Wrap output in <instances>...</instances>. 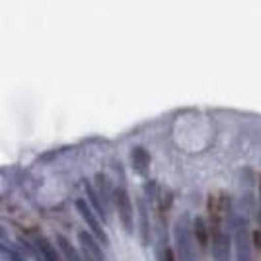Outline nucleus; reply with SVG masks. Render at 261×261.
I'll return each mask as SVG.
<instances>
[{
    "mask_svg": "<svg viewBox=\"0 0 261 261\" xmlns=\"http://www.w3.org/2000/svg\"><path fill=\"white\" fill-rule=\"evenodd\" d=\"M174 238H175V251L179 255V261H201L199 251H197V240L191 226V218L187 213L175 220L174 226Z\"/></svg>",
    "mask_w": 261,
    "mask_h": 261,
    "instance_id": "nucleus-1",
    "label": "nucleus"
},
{
    "mask_svg": "<svg viewBox=\"0 0 261 261\" xmlns=\"http://www.w3.org/2000/svg\"><path fill=\"white\" fill-rule=\"evenodd\" d=\"M232 246L236 251V261H253L251 257V244H253V234H251L250 222L246 217H236L234 226H232Z\"/></svg>",
    "mask_w": 261,
    "mask_h": 261,
    "instance_id": "nucleus-2",
    "label": "nucleus"
},
{
    "mask_svg": "<svg viewBox=\"0 0 261 261\" xmlns=\"http://www.w3.org/2000/svg\"><path fill=\"white\" fill-rule=\"evenodd\" d=\"M78 242H80V251L84 253L86 261H108L106 253L101 250L99 242L90 232H80L78 234Z\"/></svg>",
    "mask_w": 261,
    "mask_h": 261,
    "instance_id": "nucleus-6",
    "label": "nucleus"
},
{
    "mask_svg": "<svg viewBox=\"0 0 261 261\" xmlns=\"http://www.w3.org/2000/svg\"><path fill=\"white\" fill-rule=\"evenodd\" d=\"M57 244H59L61 253L65 255V261H86L84 253H82V251H78L76 248H74V246L65 238V236H59V238H57Z\"/></svg>",
    "mask_w": 261,
    "mask_h": 261,
    "instance_id": "nucleus-11",
    "label": "nucleus"
},
{
    "mask_svg": "<svg viewBox=\"0 0 261 261\" xmlns=\"http://www.w3.org/2000/svg\"><path fill=\"white\" fill-rule=\"evenodd\" d=\"M139 234H141V242L144 246H148L150 242V213H148V203L146 199H139Z\"/></svg>",
    "mask_w": 261,
    "mask_h": 261,
    "instance_id": "nucleus-9",
    "label": "nucleus"
},
{
    "mask_svg": "<svg viewBox=\"0 0 261 261\" xmlns=\"http://www.w3.org/2000/svg\"><path fill=\"white\" fill-rule=\"evenodd\" d=\"M94 187H96V193H98V197L101 199V203H103L106 208L111 207V203H115V191H117V189H113L111 179H109L103 172L96 174V177H94Z\"/></svg>",
    "mask_w": 261,
    "mask_h": 261,
    "instance_id": "nucleus-7",
    "label": "nucleus"
},
{
    "mask_svg": "<svg viewBox=\"0 0 261 261\" xmlns=\"http://www.w3.org/2000/svg\"><path fill=\"white\" fill-rule=\"evenodd\" d=\"M213 242H211V251H213V261H232V238L222 230H211Z\"/></svg>",
    "mask_w": 261,
    "mask_h": 261,
    "instance_id": "nucleus-4",
    "label": "nucleus"
},
{
    "mask_svg": "<svg viewBox=\"0 0 261 261\" xmlns=\"http://www.w3.org/2000/svg\"><path fill=\"white\" fill-rule=\"evenodd\" d=\"M193 234H195L197 246L201 250H207V246L213 242V234H211V228H208L207 220L203 217H197L193 220Z\"/></svg>",
    "mask_w": 261,
    "mask_h": 261,
    "instance_id": "nucleus-10",
    "label": "nucleus"
},
{
    "mask_svg": "<svg viewBox=\"0 0 261 261\" xmlns=\"http://www.w3.org/2000/svg\"><path fill=\"white\" fill-rule=\"evenodd\" d=\"M84 187H86V195H88V201H90V207L98 213V217L101 218V220H108V208L103 207L101 199H99L98 193H96V187H92L88 181H84Z\"/></svg>",
    "mask_w": 261,
    "mask_h": 261,
    "instance_id": "nucleus-12",
    "label": "nucleus"
},
{
    "mask_svg": "<svg viewBox=\"0 0 261 261\" xmlns=\"http://www.w3.org/2000/svg\"><path fill=\"white\" fill-rule=\"evenodd\" d=\"M130 164L139 175H148L150 172V154L144 146H135L130 150Z\"/></svg>",
    "mask_w": 261,
    "mask_h": 261,
    "instance_id": "nucleus-8",
    "label": "nucleus"
},
{
    "mask_svg": "<svg viewBox=\"0 0 261 261\" xmlns=\"http://www.w3.org/2000/svg\"><path fill=\"white\" fill-rule=\"evenodd\" d=\"M74 205H76L78 215H80L82 220L86 222L90 234L98 240L101 246H108L109 244L108 234H106V230H103V226H101V218L98 217V213L90 207V203H88L86 199H76V203H74Z\"/></svg>",
    "mask_w": 261,
    "mask_h": 261,
    "instance_id": "nucleus-3",
    "label": "nucleus"
},
{
    "mask_svg": "<svg viewBox=\"0 0 261 261\" xmlns=\"http://www.w3.org/2000/svg\"><path fill=\"white\" fill-rule=\"evenodd\" d=\"M259 205H261V191H259ZM259 226H261V207H259Z\"/></svg>",
    "mask_w": 261,
    "mask_h": 261,
    "instance_id": "nucleus-13",
    "label": "nucleus"
},
{
    "mask_svg": "<svg viewBox=\"0 0 261 261\" xmlns=\"http://www.w3.org/2000/svg\"><path fill=\"white\" fill-rule=\"evenodd\" d=\"M115 208H117L123 228L130 234L133 226H135V218H133V205H130L129 193L125 187H117V191H115Z\"/></svg>",
    "mask_w": 261,
    "mask_h": 261,
    "instance_id": "nucleus-5",
    "label": "nucleus"
}]
</instances>
